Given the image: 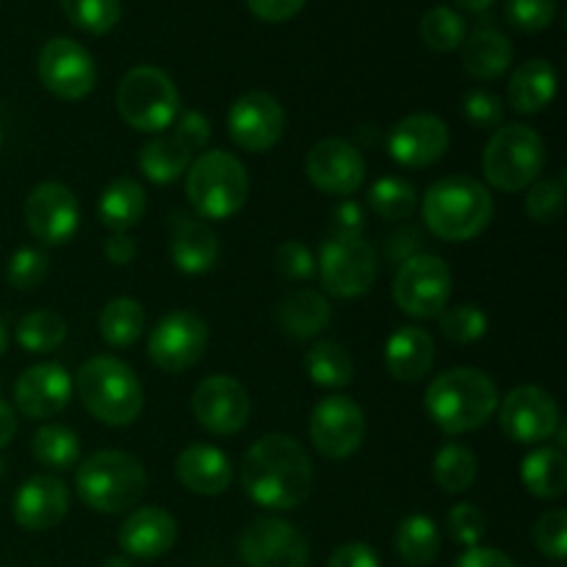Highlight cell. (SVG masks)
Instances as JSON below:
<instances>
[{"label": "cell", "instance_id": "obj_32", "mask_svg": "<svg viewBox=\"0 0 567 567\" xmlns=\"http://www.w3.org/2000/svg\"><path fill=\"white\" fill-rule=\"evenodd\" d=\"M188 164H192V155L175 136L150 138L138 153V169L150 183H158V186L175 183L177 177L186 175Z\"/></svg>", "mask_w": 567, "mask_h": 567}, {"label": "cell", "instance_id": "obj_20", "mask_svg": "<svg viewBox=\"0 0 567 567\" xmlns=\"http://www.w3.org/2000/svg\"><path fill=\"white\" fill-rule=\"evenodd\" d=\"M452 136L441 116L408 114L388 133V153L408 169H424L446 155Z\"/></svg>", "mask_w": 567, "mask_h": 567}, {"label": "cell", "instance_id": "obj_60", "mask_svg": "<svg viewBox=\"0 0 567 567\" xmlns=\"http://www.w3.org/2000/svg\"><path fill=\"white\" fill-rule=\"evenodd\" d=\"M103 567H133V565L127 557H111V559H105Z\"/></svg>", "mask_w": 567, "mask_h": 567}, {"label": "cell", "instance_id": "obj_15", "mask_svg": "<svg viewBox=\"0 0 567 567\" xmlns=\"http://www.w3.org/2000/svg\"><path fill=\"white\" fill-rule=\"evenodd\" d=\"M28 233L44 247H61L81 227V205L64 183H39L25 199Z\"/></svg>", "mask_w": 567, "mask_h": 567}, {"label": "cell", "instance_id": "obj_34", "mask_svg": "<svg viewBox=\"0 0 567 567\" xmlns=\"http://www.w3.org/2000/svg\"><path fill=\"white\" fill-rule=\"evenodd\" d=\"M396 551L408 565H430L441 554V532L430 515H408L396 529Z\"/></svg>", "mask_w": 567, "mask_h": 567}, {"label": "cell", "instance_id": "obj_42", "mask_svg": "<svg viewBox=\"0 0 567 567\" xmlns=\"http://www.w3.org/2000/svg\"><path fill=\"white\" fill-rule=\"evenodd\" d=\"M437 327H441L443 336L452 343H474L480 338H485L487 332V316L485 310L476 308V305H454V308H443V313L437 316Z\"/></svg>", "mask_w": 567, "mask_h": 567}, {"label": "cell", "instance_id": "obj_31", "mask_svg": "<svg viewBox=\"0 0 567 567\" xmlns=\"http://www.w3.org/2000/svg\"><path fill=\"white\" fill-rule=\"evenodd\" d=\"M520 482L537 498H559L567 491V460L563 449L543 446L520 460Z\"/></svg>", "mask_w": 567, "mask_h": 567}, {"label": "cell", "instance_id": "obj_27", "mask_svg": "<svg viewBox=\"0 0 567 567\" xmlns=\"http://www.w3.org/2000/svg\"><path fill=\"white\" fill-rule=\"evenodd\" d=\"M463 66L476 81H496L513 64V42L496 28H480L471 37H465Z\"/></svg>", "mask_w": 567, "mask_h": 567}, {"label": "cell", "instance_id": "obj_47", "mask_svg": "<svg viewBox=\"0 0 567 567\" xmlns=\"http://www.w3.org/2000/svg\"><path fill=\"white\" fill-rule=\"evenodd\" d=\"M485 515H482V509L474 507V504H457V507H452V513H449V535L457 543H463L465 548L480 546V540L485 537Z\"/></svg>", "mask_w": 567, "mask_h": 567}, {"label": "cell", "instance_id": "obj_40", "mask_svg": "<svg viewBox=\"0 0 567 567\" xmlns=\"http://www.w3.org/2000/svg\"><path fill=\"white\" fill-rule=\"evenodd\" d=\"M369 208L385 221H404L415 210V186L402 177H380L369 188Z\"/></svg>", "mask_w": 567, "mask_h": 567}, {"label": "cell", "instance_id": "obj_51", "mask_svg": "<svg viewBox=\"0 0 567 567\" xmlns=\"http://www.w3.org/2000/svg\"><path fill=\"white\" fill-rule=\"evenodd\" d=\"M308 0H247L249 11L264 22H288L305 9Z\"/></svg>", "mask_w": 567, "mask_h": 567}, {"label": "cell", "instance_id": "obj_19", "mask_svg": "<svg viewBox=\"0 0 567 567\" xmlns=\"http://www.w3.org/2000/svg\"><path fill=\"white\" fill-rule=\"evenodd\" d=\"M305 172L319 192L352 197L365 183V158L347 138H324L305 158Z\"/></svg>", "mask_w": 567, "mask_h": 567}, {"label": "cell", "instance_id": "obj_45", "mask_svg": "<svg viewBox=\"0 0 567 567\" xmlns=\"http://www.w3.org/2000/svg\"><path fill=\"white\" fill-rule=\"evenodd\" d=\"M509 25L524 33H540L557 17V0H507L504 6Z\"/></svg>", "mask_w": 567, "mask_h": 567}, {"label": "cell", "instance_id": "obj_26", "mask_svg": "<svg viewBox=\"0 0 567 567\" xmlns=\"http://www.w3.org/2000/svg\"><path fill=\"white\" fill-rule=\"evenodd\" d=\"M385 365L399 382L424 380L435 365V341L421 327H399L385 341Z\"/></svg>", "mask_w": 567, "mask_h": 567}, {"label": "cell", "instance_id": "obj_62", "mask_svg": "<svg viewBox=\"0 0 567 567\" xmlns=\"http://www.w3.org/2000/svg\"><path fill=\"white\" fill-rule=\"evenodd\" d=\"M0 142H3V131H0Z\"/></svg>", "mask_w": 567, "mask_h": 567}, {"label": "cell", "instance_id": "obj_58", "mask_svg": "<svg viewBox=\"0 0 567 567\" xmlns=\"http://www.w3.org/2000/svg\"><path fill=\"white\" fill-rule=\"evenodd\" d=\"M493 3H496V0H457V6H463V9L468 11H485L491 9Z\"/></svg>", "mask_w": 567, "mask_h": 567}, {"label": "cell", "instance_id": "obj_35", "mask_svg": "<svg viewBox=\"0 0 567 567\" xmlns=\"http://www.w3.org/2000/svg\"><path fill=\"white\" fill-rule=\"evenodd\" d=\"M305 369L310 380L321 388H347L354 377L352 354L336 341H319L308 354H305Z\"/></svg>", "mask_w": 567, "mask_h": 567}, {"label": "cell", "instance_id": "obj_18", "mask_svg": "<svg viewBox=\"0 0 567 567\" xmlns=\"http://www.w3.org/2000/svg\"><path fill=\"white\" fill-rule=\"evenodd\" d=\"M286 131V111L269 92H247L230 105L227 133L247 153H266Z\"/></svg>", "mask_w": 567, "mask_h": 567}, {"label": "cell", "instance_id": "obj_14", "mask_svg": "<svg viewBox=\"0 0 567 567\" xmlns=\"http://www.w3.org/2000/svg\"><path fill=\"white\" fill-rule=\"evenodd\" d=\"M42 86L61 100H83L97 83L92 53L70 37L50 39L37 61Z\"/></svg>", "mask_w": 567, "mask_h": 567}, {"label": "cell", "instance_id": "obj_37", "mask_svg": "<svg viewBox=\"0 0 567 567\" xmlns=\"http://www.w3.org/2000/svg\"><path fill=\"white\" fill-rule=\"evenodd\" d=\"M66 321L55 310H31L17 324V343L31 354H50L64 343Z\"/></svg>", "mask_w": 567, "mask_h": 567}, {"label": "cell", "instance_id": "obj_53", "mask_svg": "<svg viewBox=\"0 0 567 567\" xmlns=\"http://www.w3.org/2000/svg\"><path fill=\"white\" fill-rule=\"evenodd\" d=\"M330 567H380V557L365 543H347L332 551Z\"/></svg>", "mask_w": 567, "mask_h": 567}, {"label": "cell", "instance_id": "obj_3", "mask_svg": "<svg viewBox=\"0 0 567 567\" xmlns=\"http://www.w3.org/2000/svg\"><path fill=\"white\" fill-rule=\"evenodd\" d=\"M421 210L432 236L460 244L476 238L491 225L496 205L485 183L468 175H452L426 188Z\"/></svg>", "mask_w": 567, "mask_h": 567}, {"label": "cell", "instance_id": "obj_49", "mask_svg": "<svg viewBox=\"0 0 567 567\" xmlns=\"http://www.w3.org/2000/svg\"><path fill=\"white\" fill-rule=\"evenodd\" d=\"M275 264L288 280H310L316 275V258L302 241H282L275 252Z\"/></svg>", "mask_w": 567, "mask_h": 567}, {"label": "cell", "instance_id": "obj_13", "mask_svg": "<svg viewBox=\"0 0 567 567\" xmlns=\"http://www.w3.org/2000/svg\"><path fill=\"white\" fill-rule=\"evenodd\" d=\"M365 415L354 399L343 393L324 396L310 415V441L327 460H347L363 446Z\"/></svg>", "mask_w": 567, "mask_h": 567}, {"label": "cell", "instance_id": "obj_12", "mask_svg": "<svg viewBox=\"0 0 567 567\" xmlns=\"http://www.w3.org/2000/svg\"><path fill=\"white\" fill-rule=\"evenodd\" d=\"M238 554L247 567H308L310 548L299 529L280 518H255L238 537Z\"/></svg>", "mask_w": 567, "mask_h": 567}, {"label": "cell", "instance_id": "obj_8", "mask_svg": "<svg viewBox=\"0 0 567 567\" xmlns=\"http://www.w3.org/2000/svg\"><path fill=\"white\" fill-rule=\"evenodd\" d=\"M116 111L133 131L161 133L181 114V94L158 66H133L116 89Z\"/></svg>", "mask_w": 567, "mask_h": 567}, {"label": "cell", "instance_id": "obj_11", "mask_svg": "<svg viewBox=\"0 0 567 567\" xmlns=\"http://www.w3.org/2000/svg\"><path fill=\"white\" fill-rule=\"evenodd\" d=\"M208 324L194 310H172L147 338L150 360L166 374H181L197 365L208 349Z\"/></svg>", "mask_w": 567, "mask_h": 567}, {"label": "cell", "instance_id": "obj_55", "mask_svg": "<svg viewBox=\"0 0 567 567\" xmlns=\"http://www.w3.org/2000/svg\"><path fill=\"white\" fill-rule=\"evenodd\" d=\"M105 258L114 266L133 264V258H136V241L127 233H111V238L105 241Z\"/></svg>", "mask_w": 567, "mask_h": 567}, {"label": "cell", "instance_id": "obj_21", "mask_svg": "<svg viewBox=\"0 0 567 567\" xmlns=\"http://www.w3.org/2000/svg\"><path fill=\"white\" fill-rule=\"evenodd\" d=\"M70 513V491L48 474L28 476L11 498V515L25 532L55 529Z\"/></svg>", "mask_w": 567, "mask_h": 567}, {"label": "cell", "instance_id": "obj_33", "mask_svg": "<svg viewBox=\"0 0 567 567\" xmlns=\"http://www.w3.org/2000/svg\"><path fill=\"white\" fill-rule=\"evenodd\" d=\"M147 330V313L142 302L131 297H116L100 313V336L109 347L125 349L133 347Z\"/></svg>", "mask_w": 567, "mask_h": 567}, {"label": "cell", "instance_id": "obj_23", "mask_svg": "<svg viewBox=\"0 0 567 567\" xmlns=\"http://www.w3.org/2000/svg\"><path fill=\"white\" fill-rule=\"evenodd\" d=\"M177 540V524L166 509L138 507L120 526V548L133 559H158L172 551Z\"/></svg>", "mask_w": 567, "mask_h": 567}, {"label": "cell", "instance_id": "obj_61", "mask_svg": "<svg viewBox=\"0 0 567 567\" xmlns=\"http://www.w3.org/2000/svg\"><path fill=\"white\" fill-rule=\"evenodd\" d=\"M0 474H3V463H0Z\"/></svg>", "mask_w": 567, "mask_h": 567}, {"label": "cell", "instance_id": "obj_50", "mask_svg": "<svg viewBox=\"0 0 567 567\" xmlns=\"http://www.w3.org/2000/svg\"><path fill=\"white\" fill-rule=\"evenodd\" d=\"M172 125H175L172 136H175L177 142L188 150V155H199L205 147H208L210 125H208V120H205V114L188 109V111H183V114H177V120L172 122Z\"/></svg>", "mask_w": 567, "mask_h": 567}, {"label": "cell", "instance_id": "obj_41", "mask_svg": "<svg viewBox=\"0 0 567 567\" xmlns=\"http://www.w3.org/2000/svg\"><path fill=\"white\" fill-rule=\"evenodd\" d=\"M66 20L92 37L114 31L122 17L120 0H59Z\"/></svg>", "mask_w": 567, "mask_h": 567}, {"label": "cell", "instance_id": "obj_7", "mask_svg": "<svg viewBox=\"0 0 567 567\" xmlns=\"http://www.w3.org/2000/svg\"><path fill=\"white\" fill-rule=\"evenodd\" d=\"M487 183L498 192L518 194L540 181L546 169V142L526 125H502L491 136L482 158Z\"/></svg>", "mask_w": 567, "mask_h": 567}, {"label": "cell", "instance_id": "obj_52", "mask_svg": "<svg viewBox=\"0 0 567 567\" xmlns=\"http://www.w3.org/2000/svg\"><path fill=\"white\" fill-rule=\"evenodd\" d=\"M365 216L354 199H343L336 210H332V233L330 236H363Z\"/></svg>", "mask_w": 567, "mask_h": 567}, {"label": "cell", "instance_id": "obj_28", "mask_svg": "<svg viewBox=\"0 0 567 567\" xmlns=\"http://www.w3.org/2000/svg\"><path fill=\"white\" fill-rule=\"evenodd\" d=\"M509 105L518 114H540L557 94V72L551 61L529 59L509 78Z\"/></svg>", "mask_w": 567, "mask_h": 567}, {"label": "cell", "instance_id": "obj_39", "mask_svg": "<svg viewBox=\"0 0 567 567\" xmlns=\"http://www.w3.org/2000/svg\"><path fill=\"white\" fill-rule=\"evenodd\" d=\"M421 42L435 53H452L468 37V25H465L463 14L452 9V6H435L426 11L419 22Z\"/></svg>", "mask_w": 567, "mask_h": 567}, {"label": "cell", "instance_id": "obj_44", "mask_svg": "<svg viewBox=\"0 0 567 567\" xmlns=\"http://www.w3.org/2000/svg\"><path fill=\"white\" fill-rule=\"evenodd\" d=\"M44 277H48V255L39 249H17L6 266V280L17 291H33L37 286H42Z\"/></svg>", "mask_w": 567, "mask_h": 567}, {"label": "cell", "instance_id": "obj_25", "mask_svg": "<svg viewBox=\"0 0 567 567\" xmlns=\"http://www.w3.org/2000/svg\"><path fill=\"white\" fill-rule=\"evenodd\" d=\"M177 480L197 496H219L233 485V463L221 449L208 443H192L175 463Z\"/></svg>", "mask_w": 567, "mask_h": 567}, {"label": "cell", "instance_id": "obj_16", "mask_svg": "<svg viewBox=\"0 0 567 567\" xmlns=\"http://www.w3.org/2000/svg\"><path fill=\"white\" fill-rule=\"evenodd\" d=\"M498 424L513 443L535 446L554 437L559 426V408L551 393L543 388L518 385L504 396Z\"/></svg>", "mask_w": 567, "mask_h": 567}, {"label": "cell", "instance_id": "obj_56", "mask_svg": "<svg viewBox=\"0 0 567 567\" xmlns=\"http://www.w3.org/2000/svg\"><path fill=\"white\" fill-rule=\"evenodd\" d=\"M421 236H419V230H402V233H396V236L393 238H388V255H391V258H396V260H408V258H413V255H419V249H421Z\"/></svg>", "mask_w": 567, "mask_h": 567}, {"label": "cell", "instance_id": "obj_6", "mask_svg": "<svg viewBox=\"0 0 567 567\" xmlns=\"http://www.w3.org/2000/svg\"><path fill=\"white\" fill-rule=\"evenodd\" d=\"M186 197L203 219H230L249 197L247 169L227 150H205L186 169Z\"/></svg>", "mask_w": 567, "mask_h": 567}, {"label": "cell", "instance_id": "obj_9", "mask_svg": "<svg viewBox=\"0 0 567 567\" xmlns=\"http://www.w3.org/2000/svg\"><path fill=\"white\" fill-rule=\"evenodd\" d=\"M316 269L327 293L354 299L374 288L380 264L374 247L363 236H330L321 244Z\"/></svg>", "mask_w": 567, "mask_h": 567}, {"label": "cell", "instance_id": "obj_36", "mask_svg": "<svg viewBox=\"0 0 567 567\" xmlns=\"http://www.w3.org/2000/svg\"><path fill=\"white\" fill-rule=\"evenodd\" d=\"M31 454L44 468L66 471L81 457V437L64 424H44L33 435Z\"/></svg>", "mask_w": 567, "mask_h": 567}, {"label": "cell", "instance_id": "obj_4", "mask_svg": "<svg viewBox=\"0 0 567 567\" xmlns=\"http://www.w3.org/2000/svg\"><path fill=\"white\" fill-rule=\"evenodd\" d=\"M72 388L81 396L83 408L105 426L133 424L144 410L142 382L131 365L111 354L86 360Z\"/></svg>", "mask_w": 567, "mask_h": 567}, {"label": "cell", "instance_id": "obj_5", "mask_svg": "<svg viewBox=\"0 0 567 567\" xmlns=\"http://www.w3.org/2000/svg\"><path fill=\"white\" fill-rule=\"evenodd\" d=\"M75 493L94 513H127L147 493V471L127 452H94L75 471Z\"/></svg>", "mask_w": 567, "mask_h": 567}, {"label": "cell", "instance_id": "obj_10", "mask_svg": "<svg viewBox=\"0 0 567 567\" xmlns=\"http://www.w3.org/2000/svg\"><path fill=\"white\" fill-rule=\"evenodd\" d=\"M452 269L437 255L419 252L404 260L393 280V299L413 319H435L452 299Z\"/></svg>", "mask_w": 567, "mask_h": 567}, {"label": "cell", "instance_id": "obj_59", "mask_svg": "<svg viewBox=\"0 0 567 567\" xmlns=\"http://www.w3.org/2000/svg\"><path fill=\"white\" fill-rule=\"evenodd\" d=\"M6 349H9V330H6L3 319H0V358L6 354Z\"/></svg>", "mask_w": 567, "mask_h": 567}, {"label": "cell", "instance_id": "obj_17", "mask_svg": "<svg viewBox=\"0 0 567 567\" xmlns=\"http://www.w3.org/2000/svg\"><path fill=\"white\" fill-rule=\"evenodd\" d=\"M194 419L210 435H236L247 426L252 402L247 388L227 374H214L197 385L192 396Z\"/></svg>", "mask_w": 567, "mask_h": 567}, {"label": "cell", "instance_id": "obj_48", "mask_svg": "<svg viewBox=\"0 0 567 567\" xmlns=\"http://www.w3.org/2000/svg\"><path fill=\"white\" fill-rule=\"evenodd\" d=\"M463 111L471 125L485 127V131H496L504 122V103L485 89H474V92L465 94Z\"/></svg>", "mask_w": 567, "mask_h": 567}, {"label": "cell", "instance_id": "obj_30", "mask_svg": "<svg viewBox=\"0 0 567 567\" xmlns=\"http://www.w3.org/2000/svg\"><path fill=\"white\" fill-rule=\"evenodd\" d=\"M147 210V194L133 177H116L97 199V216L111 233H127L142 221Z\"/></svg>", "mask_w": 567, "mask_h": 567}, {"label": "cell", "instance_id": "obj_43", "mask_svg": "<svg viewBox=\"0 0 567 567\" xmlns=\"http://www.w3.org/2000/svg\"><path fill=\"white\" fill-rule=\"evenodd\" d=\"M565 208V177H546L535 181L526 194V214L537 225H554Z\"/></svg>", "mask_w": 567, "mask_h": 567}, {"label": "cell", "instance_id": "obj_46", "mask_svg": "<svg viewBox=\"0 0 567 567\" xmlns=\"http://www.w3.org/2000/svg\"><path fill=\"white\" fill-rule=\"evenodd\" d=\"M535 546L543 557L565 559L567 557V513L565 509H551L540 515L535 524Z\"/></svg>", "mask_w": 567, "mask_h": 567}, {"label": "cell", "instance_id": "obj_24", "mask_svg": "<svg viewBox=\"0 0 567 567\" xmlns=\"http://www.w3.org/2000/svg\"><path fill=\"white\" fill-rule=\"evenodd\" d=\"M169 255L183 275H205L219 260V238L205 221L177 210L169 221Z\"/></svg>", "mask_w": 567, "mask_h": 567}, {"label": "cell", "instance_id": "obj_22", "mask_svg": "<svg viewBox=\"0 0 567 567\" xmlns=\"http://www.w3.org/2000/svg\"><path fill=\"white\" fill-rule=\"evenodd\" d=\"M72 377L59 363L31 365L20 374L14 385V402L25 419L42 421L53 419L70 404L72 399Z\"/></svg>", "mask_w": 567, "mask_h": 567}, {"label": "cell", "instance_id": "obj_2", "mask_svg": "<svg viewBox=\"0 0 567 567\" xmlns=\"http://www.w3.org/2000/svg\"><path fill=\"white\" fill-rule=\"evenodd\" d=\"M426 413L446 435H465L485 426L498 410V391L491 377L471 365H457L426 388Z\"/></svg>", "mask_w": 567, "mask_h": 567}, {"label": "cell", "instance_id": "obj_29", "mask_svg": "<svg viewBox=\"0 0 567 567\" xmlns=\"http://www.w3.org/2000/svg\"><path fill=\"white\" fill-rule=\"evenodd\" d=\"M330 302L319 291H310V288H297L277 308V321H280L282 332L297 338V341H308V338L319 336L330 324Z\"/></svg>", "mask_w": 567, "mask_h": 567}, {"label": "cell", "instance_id": "obj_57", "mask_svg": "<svg viewBox=\"0 0 567 567\" xmlns=\"http://www.w3.org/2000/svg\"><path fill=\"white\" fill-rule=\"evenodd\" d=\"M17 435V419H14V410L0 399V449L9 446Z\"/></svg>", "mask_w": 567, "mask_h": 567}, {"label": "cell", "instance_id": "obj_1", "mask_svg": "<svg viewBox=\"0 0 567 567\" xmlns=\"http://www.w3.org/2000/svg\"><path fill=\"white\" fill-rule=\"evenodd\" d=\"M241 487L258 507L288 513L297 509L313 487V463L291 435H266L241 460Z\"/></svg>", "mask_w": 567, "mask_h": 567}, {"label": "cell", "instance_id": "obj_54", "mask_svg": "<svg viewBox=\"0 0 567 567\" xmlns=\"http://www.w3.org/2000/svg\"><path fill=\"white\" fill-rule=\"evenodd\" d=\"M454 567H515V563L498 548L474 546L454 563Z\"/></svg>", "mask_w": 567, "mask_h": 567}, {"label": "cell", "instance_id": "obj_38", "mask_svg": "<svg viewBox=\"0 0 567 567\" xmlns=\"http://www.w3.org/2000/svg\"><path fill=\"white\" fill-rule=\"evenodd\" d=\"M476 474H480V463L463 443H446L432 463V476L446 493H465L476 482Z\"/></svg>", "mask_w": 567, "mask_h": 567}]
</instances>
